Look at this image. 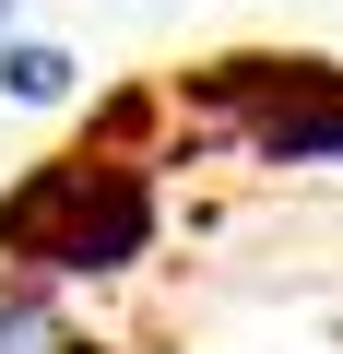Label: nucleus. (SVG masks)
I'll return each mask as SVG.
<instances>
[{
    "instance_id": "20e7f679",
    "label": "nucleus",
    "mask_w": 343,
    "mask_h": 354,
    "mask_svg": "<svg viewBox=\"0 0 343 354\" xmlns=\"http://www.w3.org/2000/svg\"><path fill=\"white\" fill-rule=\"evenodd\" d=\"M0 36H12V0H0Z\"/></svg>"
},
{
    "instance_id": "f257e3e1",
    "label": "nucleus",
    "mask_w": 343,
    "mask_h": 354,
    "mask_svg": "<svg viewBox=\"0 0 343 354\" xmlns=\"http://www.w3.org/2000/svg\"><path fill=\"white\" fill-rule=\"evenodd\" d=\"M60 213V236H36L24 260L36 272H95V248H130V201H118V165H48L36 189L0 213V225H48Z\"/></svg>"
},
{
    "instance_id": "7ed1b4c3",
    "label": "nucleus",
    "mask_w": 343,
    "mask_h": 354,
    "mask_svg": "<svg viewBox=\"0 0 343 354\" xmlns=\"http://www.w3.org/2000/svg\"><path fill=\"white\" fill-rule=\"evenodd\" d=\"M0 95H12V106H60V95H71V48H48V36H0Z\"/></svg>"
},
{
    "instance_id": "f03ea898",
    "label": "nucleus",
    "mask_w": 343,
    "mask_h": 354,
    "mask_svg": "<svg viewBox=\"0 0 343 354\" xmlns=\"http://www.w3.org/2000/svg\"><path fill=\"white\" fill-rule=\"evenodd\" d=\"M0 354H107V342H95L36 272H12V283H0Z\"/></svg>"
}]
</instances>
